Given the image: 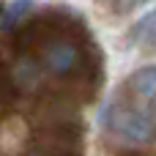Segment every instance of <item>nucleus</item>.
Masks as SVG:
<instances>
[{
    "instance_id": "obj_1",
    "label": "nucleus",
    "mask_w": 156,
    "mask_h": 156,
    "mask_svg": "<svg viewBox=\"0 0 156 156\" xmlns=\"http://www.w3.org/2000/svg\"><path fill=\"white\" fill-rule=\"evenodd\" d=\"M99 126L104 132H110L112 137L132 143V145H145L156 140V118L148 115L145 110L134 107L132 101H126L121 93L110 96L99 112Z\"/></svg>"
},
{
    "instance_id": "obj_2",
    "label": "nucleus",
    "mask_w": 156,
    "mask_h": 156,
    "mask_svg": "<svg viewBox=\"0 0 156 156\" xmlns=\"http://www.w3.org/2000/svg\"><path fill=\"white\" fill-rule=\"evenodd\" d=\"M121 96L156 118V66H143L123 80Z\"/></svg>"
},
{
    "instance_id": "obj_3",
    "label": "nucleus",
    "mask_w": 156,
    "mask_h": 156,
    "mask_svg": "<svg viewBox=\"0 0 156 156\" xmlns=\"http://www.w3.org/2000/svg\"><path fill=\"white\" fill-rule=\"evenodd\" d=\"M41 60H44L47 71H52L55 77H66V74L77 66V60H80V49H77V44L58 38V41L47 44Z\"/></svg>"
},
{
    "instance_id": "obj_4",
    "label": "nucleus",
    "mask_w": 156,
    "mask_h": 156,
    "mask_svg": "<svg viewBox=\"0 0 156 156\" xmlns=\"http://www.w3.org/2000/svg\"><path fill=\"white\" fill-rule=\"evenodd\" d=\"M126 47H137L148 55L156 52V8H151L143 19H137L126 33Z\"/></svg>"
},
{
    "instance_id": "obj_5",
    "label": "nucleus",
    "mask_w": 156,
    "mask_h": 156,
    "mask_svg": "<svg viewBox=\"0 0 156 156\" xmlns=\"http://www.w3.org/2000/svg\"><path fill=\"white\" fill-rule=\"evenodd\" d=\"M30 11H33V0H11V3L5 5L3 16H0V30H3V33L14 30Z\"/></svg>"
},
{
    "instance_id": "obj_6",
    "label": "nucleus",
    "mask_w": 156,
    "mask_h": 156,
    "mask_svg": "<svg viewBox=\"0 0 156 156\" xmlns=\"http://www.w3.org/2000/svg\"><path fill=\"white\" fill-rule=\"evenodd\" d=\"M36 80H38V66H33L30 60H22L19 69H16V82H22V85H33Z\"/></svg>"
},
{
    "instance_id": "obj_7",
    "label": "nucleus",
    "mask_w": 156,
    "mask_h": 156,
    "mask_svg": "<svg viewBox=\"0 0 156 156\" xmlns=\"http://www.w3.org/2000/svg\"><path fill=\"white\" fill-rule=\"evenodd\" d=\"M143 3H148V0H115V11L118 14H129V11L140 8Z\"/></svg>"
},
{
    "instance_id": "obj_8",
    "label": "nucleus",
    "mask_w": 156,
    "mask_h": 156,
    "mask_svg": "<svg viewBox=\"0 0 156 156\" xmlns=\"http://www.w3.org/2000/svg\"><path fill=\"white\" fill-rule=\"evenodd\" d=\"M3 11H5V8H3V5H0V16H3Z\"/></svg>"
}]
</instances>
